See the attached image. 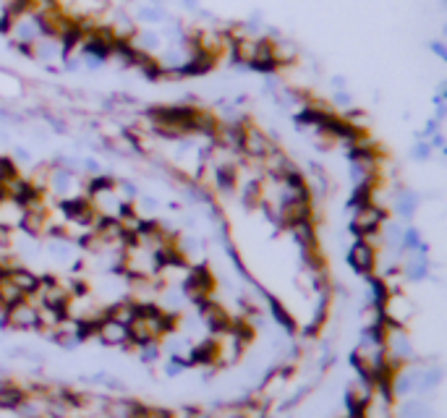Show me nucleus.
<instances>
[{
  "instance_id": "f257e3e1",
  "label": "nucleus",
  "mask_w": 447,
  "mask_h": 418,
  "mask_svg": "<svg viewBox=\"0 0 447 418\" xmlns=\"http://www.w3.org/2000/svg\"><path fill=\"white\" fill-rule=\"evenodd\" d=\"M45 183H47L50 194H53L58 201H61V199H71V196H81L87 191V186H84V181L79 178V173H71V170L58 168V165L47 170Z\"/></svg>"
},
{
  "instance_id": "f03ea898",
  "label": "nucleus",
  "mask_w": 447,
  "mask_h": 418,
  "mask_svg": "<svg viewBox=\"0 0 447 418\" xmlns=\"http://www.w3.org/2000/svg\"><path fill=\"white\" fill-rule=\"evenodd\" d=\"M3 322L11 327V329H21V332L40 329V306L32 298L16 300L14 306L3 309Z\"/></svg>"
},
{
  "instance_id": "7ed1b4c3",
  "label": "nucleus",
  "mask_w": 447,
  "mask_h": 418,
  "mask_svg": "<svg viewBox=\"0 0 447 418\" xmlns=\"http://www.w3.org/2000/svg\"><path fill=\"white\" fill-rule=\"evenodd\" d=\"M380 311H382V319H384V322L406 327V322L413 316V303H411V298H406V293L390 290L387 298L380 303Z\"/></svg>"
},
{
  "instance_id": "20e7f679",
  "label": "nucleus",
  "mask_w": 447,
  "mask_h": 418,
  "mask_svg": "<svg viewBox=\"0 0 447 418\" xmlns=\"http://www.w3.org/2000/svg\"><path fill=\"white\" fill-rule=\"evenodd\" d=\"M384 220H387V212H384V209L377 207V204H364V207L353 209L351 230H353L358 238H364V235L377 233Z\"/></svg>"
},
{
  "instance_id": "39448f33",
  "label": "nucleus",
  "mask_w": 447,
  "mask_h": 418,
  "mask_svg": "<svg viewBox=\"0 0 447 418\" xmlns=\"http://www.w3.org/2000/svg\"><path fill=\"white\" fill-rule=\"evenodd\" d=\"M94 338L100 340L102 345H107V348H123V345L131 342L129 324H123V322L107 316V314L97 322V327H94Z\"/></svg>"
},
{
  "instance_id": "423d86ee",
  "label": "nucleus",
  "mask_w": 447,
  "mask_h": 418,
  "mask_svg": "<svg viewBox=\"0 0 447 418\" xmlns=\"http://www.w3.org/2000/svg\"><path fill=\"white\" fill-rule=\"evenodd\" d=\"M272 139L264 133L262 129H257L254 123H243V133H241V155H246L249 160H259L270 152V146H272Z\"/></svg>"
},
{
  "instance_id": "0eeeda50",
  "label": "nucleus",
  "mask_w": 447,
  "mask_h": 418,
  "mask_svg": "<svg viewBox=\"0 0 447 418\" xmlns=\"http://www.w3.org/2000/svg\"><path fill=\"white\" fill-rule=\"evenodd\" d=\"M24 217H27V207L21 199H16L11 194H3L0 191V230H8L14 233L24 225Z\"/></svg>"
},
{
  "instance_id": "6e6552de",
  "label": "nucleus",
  "mask_w": 447,
  "mask_h": 418,
  "mask_svg": "<svg viewBox=\"0 0 447 418\" xmlns=\"http://www.w3.org/2000/svg\"><path fill=\"white\" fill-rule=\"evenodd\" d=\"M348 264H351L353 272L367 277V274H371L377 270V248L371 246V243H367L364 238H358L348 248Z\"/></svg>"
},
{
  "instance_id": "1a4fd4ad",
  "label": "nucleus",
  "mask_w": 447,
  "mask_h": 418,
  "mask_svg": "<svg viewBox=\"0 0 447 418\" xmlns=\"http://www.w3.org/2000/svg\"><path fill=\"white\" fill-rule=\"evenodd\" d=\"M42 248H45V254L50 259L61 261V264H71L74 256H76V241H71L68 235H47Z\"/></svg>"
},
{
  "instance_id": "9d476101",
  "label": "nucleus",
  "mask_w": 447,
  "mask_h": 418,
  "mask_svg": "<svg viewBox=\"0 0 447 418\" xmlns=\"http://www.w3.org/2000/svg\"><path fill=\"white\" fill-rule=\"evenodd\" d=\"M199 316H201V322L204 327L210 329V332H223L228 327H233V319L228 316L220 303H215V300H204V303H199Z\"/></svg>"
},
{
  "instance_id": "9b49d317",
  "label": "nucleus",
  "mask_w": 447,
  "mask_h": 418,
  "mask_svg": "<svg viewBox=\"0 0 447 418\" xmlns=\"http://www.w3.org/2000/svg\"><path fill=\"white\" fill-rule=\"evenodd\" d=\"M393 209L395 214L400 217V220H413L416 217V212L421 207V196L413 191V188H406V186H400L397 191L393 194Z\"/></svg>"
},
{
  "instance_id": "f8f14e48",
  "label": "nucleus",
  "mask_w": 447,
  "mask_h": 418,
  "mask_svg": "<svg viewBox=\"0 0 447 418\" xmlns=\"http://www.w3.org/2000/svg\"><path fill=\"white\" fill-rule=\"evenodd\" d=\"M129 45H131L133 50L146 52V55H157V52H162V47H165L168 42L162 37V32H155V29H136L131 37H129Z\"/></svg>"
},
{
  "instance_id": "ddd939ff",
  "label": "nucleus",
  "mask_w": 447,
  "mask_h": 418,
  "mask_svg": "<svg viewBox=\"0 0 447 418\" xmlns=\"http://www.w3.org/2000/svg\"><path fill=\"white\" fill-rule=\"evenodd\" d=\"M6 274H8V280H11L24 296H32V293L37 290V285H40V277L32 272V270H27V267H19V264L8 267Z\"/></svg>"
},
{
  "instance_id": "4468645a",
  "label": "nucleus",
  "mask_w": 447,
  "mask_h": 418,
  "mask_svg": "<svg viewBox=\"0 0 447 418\" xmlns=\"http://www.w3.org/2000/svg\"><path fill=\"white\" fill-rule=\"evenodd\" d=\"M395 418H434V410L419 397H403V403L395 408Z\"/></svg>"
},
{
  "instance_id": "2eb2a0df",
  "label": "nucleus",
  "mask_w": 447,
  "mask_h": 418,
  "mask_svg": "<svg viewBox=\"0 0 447 418\" xmlns=\"http://www.w3.org/2000/svg\"><path fill=\"white\" fill-rule=\"evenodd\" d=\"M429 274V259H426V254H416V251H411L403 261V277L406 280H413V283H419Z\"/></svg>"
},
{
  "instance_id": "dca6fc26",
  "label": "nucleus",
  "mask_w": 447,
  "mask_h": 418,
  "mask_svg": "<svg viewBox=\"0 0 447 418\" xmlns=\"http://www.w3.org/2000/svg\"><path fill=\"white\" fill-rule=\"evenodd\" d=\"M133 19H136L139 24L160 26V24H168V11L162 8V3H144V6L136 8Z\"/></svg>"
},
{
  "instance_id": "f3484780",
  "label": "nucleus",
  "mask_w": 447,
  "mask_h": 418,
  "mask_svg": "<svg viewBox=\"0 0 447 418\" xmlns=\"http://www.w3.org/2000/svg\"><path fill=\"white\" fill-rule=\"evenodd\" d=\"M332 104H335L338 110H342V113H348V110H353V97H351V91H345V89H335V94H332Z\"/></svg>"
},
{
  "instance_id": "a211bd4d",
  "label": "nucleus",
  "mask_w": 447,
  "mask_h": 418,
  "mask_svg": "<svg viewBox=\"0 0 447 418\" xmlns=\"http://www.w3.org/2000/svg\"><path fill=\"white\" fill-rule=\"evenodd\" d=\"M136 348H139V358H142L144 364H155L160 358L157 342H142V345H136Z\"/></svg>"
},
{
  "instance_id": "6ab92c4d",
  "label": "nucleus",
  "mask_w": 447,
  "mask_h": 418,
  "mask_svg": "<svg viewBox=\"0 0 447 418\" xmlns=\"http://www.w3.org/2000/svg\"><path fill=\"white\" fill-rule=\"evenodd\" d=\"M432 146H429V142L426 139H419V142L413 144V149H411V157L416 160V162H426L429 157H432Z\"/></svg>"
},
{
  "instance_id": "aec40b11",
  "label": "nucleus",
  "mask_w": 447,
  "mask_h": 418,
  "mask_svg": "<svg viewBox=\"0 0 447 418\" xmlns=\"http://www.w3.org/2000/svg\"><path fill=\"white\" fill-rule=\"evenodd\" d=\"M81 170L89 173V175H100V173H102V165H100L97 157H84V160H81Z\"/></svg>"
},
{
  "instance_id": "412c9836",
  "label": "nucleus",
  "mask_w": 447,
  "mask_h": 418,
  "mask_svg": "<svg viewBox=\"0 0 447 418\" xmlns=\"http://www.w3.org/2000/svg\"><path fill=\"white\" fill-rule=\"evenodd\" d=\"M429 50L439 58V60H447V47H445V42H439V39H434V42H429Z\"/></svg>"
},
{
  "instance_id": "4be33fe9",
  "label": "nucleus",
  "mask_w": 447,
  "mask_h": 418,
  "mask_svg": "<svg viewBox=\"0 0 447 418\" xmlns=\"http://www.w3.org/2000/svg\"><path fill=\"white\" fill-rule=\"evenodd\" d=\"M426 142H429V146H432V149H442V152H445V133H442V131L432 133Z\"/></svg>"
},
{
  "instance_id": "5701e85b",
  "label": "nucleus",
  "mask_w": 447,
  "mask_h": 418,
  "mask_svg": "<svg viewBox=\"0 0 447 418\" xmlns=\"http://www.w3.org/2000/svg\"><path fill=\"white\" fill-rule=\"evenodd\" d=\"M14 157L19 160V162H29V160H32V152L21 149V146H16V149H14Z\"/></svg>"
},
{
  "instance_id": "b1692460",
  "label": "nucleus",
  "mask_w": 447,
  "mask_h": 418,
  "mask_svg": "<svg viewBox=\"0 0 447 418\" xmlns=\"http://www.w3.org/2000/svg\"><path fill=\"white\" fill-rule=\"evenodd\" d=\"M332 87H335V89H345V78H342V76H332Z\"/></svg>"
},
{
  "instance_id": "393cba45",
  "label": "nucleus",
  "mask_w": 447,
  "mask_h": 418,
  "mask_svg": "<svg viewBox=\"0 0 447 418\" xmlns=\"http://www.w3.org/2000/svg\"><path fill=\"white\" fill-rule=\"evenodd\" d=\"M181 3H184L188 11H197L199 8V0H181Z\"/></svg>"
},
{
  "instance_id": "a878e982",
  "label": "nucleus",
  "mask_w": 447,
  "mask_h": 418,
  "mask_svg": "<svg viewBox=\"0 0 447 418\" xmlns=\"http://www.w3.org/2000/svg\"><path fill=\"white\" fill-rule=\"evenodd\" d=\"M146 3H162V0H146Z\"/></svg>"
}]
</instances>
